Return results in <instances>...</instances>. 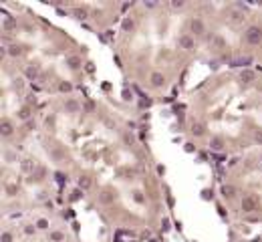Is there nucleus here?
<instances>
[{
	"instance_id": "obj_1",
	"label": "nucleus",
	"mask_w": 262,
	"mask_h": 242,
	"mask_svg": "<svg viewBox=\"0 0 262 242\" xmlns=\"http://www.w3.org/2000/svg\"><path fill=\"white\" fill-rule=\"evenodd\" d=\"M244 40L248 42V45L256 46L262 42V28L258 26V24H250V26L244 31Z\"/></svg>"
},
{
	"instance_id": "obj_2",
	"label": "nucleus",
	"mask_w": 262,
	"mask_h": 242,
	"mask_svg": "<svg viewBox=\"0 0 262 242\" xmlns=\"http://www.w3.org/2000/svg\"><path fill=\"white\" fill-rule=\"evenodd\" d=\"M260 206L258 202V196H254V194H248V196L242 198V202H240V208H242L244 214H252V212H256Z\"/></svg>"
},
{
	"instance_id": "obj_3",
	"label": "nucleus",
	"mask_w": 262,
	"mask_h": 242,
	"mask_svg": "<svg viewBox=\"0 0 262 242\" xmlns=\"http://www.w3.org/2000/svg\"><path fill=\"white\" fill-rule=\"evenodd\" d=\"M115 200H117V194L111 188H103L99 192V204L101 206H111V204H115Z\"/></svg>"
},
{
	"instance_id": "obj_4",
	"label": "nucleus",
	"mask_w": 262,
	"mask_h": 242,
	"mask_svg": "<svg viewBox=\"0 0 262 242\" xmlns=\"http://www.w3.org/2000/svg\"><path fill=\"white\" fill-rule=\"evenodd\" d=\"M178 46L182 50H186V53H192V50L196 49V39L192 35H182L178 39Z\"/></svg>"
},
{
	"instance_id": "obj_5",
	"label": "nucleus",
	"mask_w": 262,
	"mask_h": 242,
	"mask_svg": "<svg viewBox=\"0 0 262 242\" xmlns=\"http://www.w3.org/2000/svg\"><path fill=\"white\" fill-rule=\"evenodd\" d=\"M244 18H246V12H244L242 8L234 6V8H230V10H228V20H230L232 24H242Z\"/></svg>"
},
{
	"instance_id": "obj_6",
	"label": "nucleus",
	"mask_w": 262,
	"mask_h": 242,
	"mask_svg": "<svg viewBox=\"0 0 262 242\" xmlns=\"http://www.w3.org/2000/svg\"><path fill=\"white\" fill-rule=\"evenodd\" d=\"M190 32H194L196 36H202L206 32V24L202 18H198V16H194V18L190 20Z\"/></svg>"
},
{
	"instance_id": "obj_7",
	"label": "nucleus",
	"mask_w": 262,
	"mask_h": 242,
	"mask_svg": "<svg viewBox=\"0 0 262 242\" xmlns=\"http://www.w3.org/2000/svg\"><path fill=\"white\" fill-rule=\"evenodd\" d=\"M149 85H151L153 89H161L165 85V75L160 73V71H153L151 77H149Z\"/></svg>"
},
{
	"instance_id": "obj_8",
	"label": "nucleus",
	"mask_w": 262,
	"mask_h": 242,
	"mask_svg": "<svg viewBox=\"0 0 262 242\" xmlns=\"http://www.w3.org/2000/svg\"><path fill=\"white\" fill-rule=\"evenodd\" d=\"M0 133H2V137H12L14 135V123L4 117L2 123H0Z\"/></svg>"
},
{
	"instance_id": "obj_9",
	"label": "nucleus",
	"mask_w": 262,
	"mask_h": 242,
	"mask_svg": "<svg viewBox=\"0 0 262 242\" xmlns=\"http://www.w3.org/2000/svg\"><path fill=\"white\" fill-rule=\"evenodd\" d=\"M67 67L71 71H79L81 67H83V59H81L79 55H69L67 57Z\"/></svg>"
},
{
	"instance_id": "obj_10",
	"label": "nucleus",
	"mask_w": 262,
	"mask_h": 242,
	"mask_svg": "<svg viewBox=\"0 0 262 242\" xmlns=\"http://www.w3.org/2000/svg\"><path fill=\"white\" fill-rule=\"evenodd\" d=\"M34 169H36V164H34L31 158L20 159V172L22 173H34Z\"/></svg>"
},
{
	"instance_id": "obj_11",
	"label": "nucleus",
	"mask_w": 262,
	"mask_h": 242,
	"mask_svg": "<svg viewBox=\"0 0 262 242\" xmlns=\"http://www.w3.org/2000/svg\"><path fill=\"white\" fill-rule=\"evenodd\" d=\"M224 145H226V141H224V137H220V135H216V137L210 139V149L212 151H222Z\"/></svg>"
},
{
	"instance_id": "obj_12",
	"label": "nucleus",
	"mask_w": 262,
	"mask_h": 242,
	"mask_svg": "<svg viewBox=\"0 0 262 242\" xmlns=\"http://www.w3.org/2000/svg\"><path fill=\"white\" fill-rule=\"evenodd\" d=\"M24 75H26L31 81H36L38 75H40V67L38 65H26V69H24Z\"/></svg>"
},
{
	"instance_id": "obj_13",
	"label": "nucleus",
	"mask_w": 262,
	"mask_h": 242,
	"mask_svg": "<svg viewBox=\"0 0 262 242\" xmlns=\"http://www.w3.org/2000/svg\"><path fill=\"white\" fill-rule=\"evenodd\" d=\"M240 81L246 83V85L254 83V81H256V73H254V71H250V69H242V73H240Z\"/></svg>"
},
{
	"instance_id": "obj_14",
	"label": "nucleus",
	"mask_w": 262,
	"mask_h": 242,
	"mask_svg": "<svg viewBox=\"0 0 262 242\" xmlns=\"http://www.w3.org/2000/svg\"><path fill=\"white\" fill-rule=\"evenodd\" d=\"M212 49H216V50H224L226 49V40H224L222 35H214L212 36Z\"/></svg>"
},
{
	"instance_id": "obj_15",
	"label": "nucleus",
	"mask_w": 262,
	"mask_h": 242,
	"mask_svg": "<svg viewBox=\"0 0 262 242\" xmlns=\"http://www.w3.org/2000/svg\"><path fill=\"white\" fill-rule=\"evenodd\" d=\"M65 109L69 113H79L81 111V105H79V101H75V99H67L65 101Z\"/></svg>"
},
{
	"instance_id": "obj_16",
	"label": "nucleus",
	"mask_w": 262,
	"mask_h": 242,
	"mask_svg": "<svg viewBox=\"0 0 262 242\" xmlns=\"http://www.w3.org/2000/svg\"><path fill=\"white\" fill-rule=\"evenodd\" d=\"M6 53H8V57L16 59V57H20L24 50H22V46H20V45H10V46H6Z\"/></svg>"
},
{
	"instance_id": "obj_17",
	"label": "nucleus",
	"mask_w": 262,
	"mask_h": 242,
	"mask_svg": "<svg viewBox=\"0 0 262 242\" xmlns=\"http://www.w3.org/2000/svg\"><path fill=\"white\" fill-rule=\"evenodd\" d=\"M31 115H32L31 105H22V107H20V111H18V119H22V121H31Z\"/></svg>"
},
{
	"instance_id": "obj_18",
	"label": "nucleus",
	"mask_w": 262,
	"mask_h": 242,
	"mask_svg": "<svg viewBox=\"0 0 262 242\" xmlns=\"http://www.w3.org/2000/svg\"><path fill=\"white\" fill-rule=\"evenodd\" d=\"M77 184H79V188L83 190V192H87V190H91L93 182H91V178H89V176H81L79 180H77Z\"/></svg>"
},
{
	"instance_id": "obj_19",
	"label": "nucleus",
	"mask_w": 262,
	"mask_h": 242,
	"mask_svg": "<svg viewBox=\"0 0 262 242\" xmlns=\"http://www.w3.org/2000/svg\"><path fill=\"white\" fill-rule=\"evenodd\" d=\"M4 192H6L8 198H14L16 194H18V184H10V182H6V184H4Z\"/></svg>"
},
{
	"instance_id": "obj_20",
	"label": "nucleus",
	"mask_w": 262,
	"mask_h": 242,
	"mask_svg": "<svg viewBox=\"0 0 262 242\" xmlns=\"http://www.w3.org/2000/svg\"><path fill=\"white\" fill-rule=\"evenodd\" d=\"M49 242H65V232H61V230H50V232H49Z\"/></svg>"
},
{
	"instance_id": "obj_21",
	"label": "nucleus",
	"mask_w": 262,
	"mask_h": 242,
	"mask_svg": "<svg viewBox=\"0 0 262 242\" xmlns=\"http://www.w3.org/2000/svg\"><path fill=\"white\" fill-rule=\"evenodd\" d=\"M222 196L226 200H234L236 198V188L234 186H222Z\"/></svg>"
},
{
	"instance_id": "obj_22",
	"label": "nucleus",
	"mask_w": 262,
	"mask_h": 242,
	"mask_svg": "<svg viewBox=\"0 0 262 242\" xmlns=\"http://www.w3.org/2000/svg\"><path fill=\"white\" fill-rule=\"evenodd\" d=\"M192 135H196V137H202V135H206V125H202V123H192Z\"/></svg>"
},
{
	"instance_id": "obj_23",
	"label": "nucleus",
	"mask_w": 262,
	"mask_h": 242,
	"mask_svg": "<svg viewBox=\"0 0 262 242\" xmlns=\"http://www.w3.org/2000/svg\"><path fill=\"white\" fill-rule=\"evenodd\" d=\"M2 26H4V31H6V32H10V31H14V28H16V20L12 18L10 14H6V16H4V24H2Z\"/></svg>"
},
{
	"instance_id": "obj_24",
	"label": "nucleus",
	"mask_w": 262,
	"mask_h": 242,
	"mask_svg": "<svg viewBox=\"0 0 262 242\" xmlns=\"http://www.w3.org/2000/svg\"><path fill=\"white\" fill-rule=\"evenodd\" d=\"M73 14H75V18H79V20H85V18H87V16H89V10H87V8H75V10H73Z\"/></svg>"
},
{
	"instance_id": "obj_25",
	"label": "nucleus",
	"mask_w": 262,
	"mask_h": 242,
	"mask_svg": "<svg viewBox=\"0 0 262 242\" xmlns=\"http://www.w3.org/2000/svg\"><path fill=\"white\" fill-rule=\"evenodd\" d=\"M34 226H36L38 230H49V228H50V222H49L46 218H38L36 222H34Z\"/></svg>"
},
{
	"instance_id": "obj_26",
	"label": "nucleus",
	"mask_w": 262,
	"mask_h": 242,
	"mask_svg": "<svg viewBox=\"0 0 262 242\" xmlns=\"http://www.w3.org/2000/svg\"><path fill=\"white\" fill-rule=\"evenodd\" d=\"M49 154L53 155L55 159H59V161H63V159H65V155H63V151H61V149H57V147H49Z\"/></svg>"
},
{
	"instance_id": "obj_27",
	"label": "nucleus",
	"mask_w": 262,
	"mask_h": 242,
	"mask_svg": "<svg viewBox=\"0 0 262 242\" xmlns=\"http://www.w3.org/2000/svg\"><path fill=\"white\" fill-rule=\"evenodd\" d=\"M22 230H24V234H26V236H32V234H36V230H38V228L34 226V224H24V228H22Z\"/></svg>"
},
{
	"instance_id": "obj_28",
	"label": "nucleus",
	"mask_w": 262,
	"mask_h": 242,
	"mask_svg": "<svg viewBox=\"0 0 262 242\" xmlns=\"http://www.w3.org/2000/svg\"><path fill=\"white\" fill-rule=\"evenodd\" d=\"M133 26H135V20L127 16V18L123 20V31H133Z\"/></svg>"
},
{
	"instance_id": "obj_29",
	"label": "nucleus",
	"mask_w": 262,
	"mask_h": 242,
	"mask_svg": "<svg viewBox=\"0 0 262 242\" xmlns=\"http://www.w3.org/2000/svg\"><path fill=\"white\" fill-rule=\"evenodd\" d=\"M133 200H135L137 204H145V198H143V192H141V190H135V192H133Z\"/></svg>"
},
{
	"instance_id": "obj_30",
	"label": "nucleus",
	"mask_w": 262,
	"mask_h": 242,
	"mask_svg": "<svg viewBox=\"0 0 262 242\" xmlns=\"http://www.w3.org/2000/svg\"><path fill=\"white\" fill-rule=\"evenodd\" d=\"M81 198H83V190H81V188L73 190V194H71V202H77V200H81Z\"/></svg>"
},
{
	"instance_id": "obj_31",
	"label": "nucleus",
	"mask_w": 262,
	"mask_h": 242,
	"mask_svg": "<svg viewBox=\"0 0 262 242\" xmlns=\"http://www.w3.org/2000/svg\"><path fill=\"white\" fill-rule=\"evenodd\" d=\"M59 91H61V93H69V91H73V85L63 81V83H59Z\"/></svg>"
},
{
	"instance_id": "obj_32",
	"label": "nucleus",
	"mask_w": 262,
	"mask_h": 242,
	"mask_svg": "<svg viewBox=\"0 0 262 242\" xmlns=\"http://www.w3.org/2000/svg\"><path fill=\"white\" fill-rule=\"evenodd\" d=\"M4 158H6V161H16V159H18V158H16V154H14V151H10V149L4 151Z\"/></svg>"
},
{
	"instance_id": "obj_33",
	"label": "nucleus",
	"mask_w": 262,
	"mask_h": 242,
	"mask_svg": "<svg viewBox=\"0 0 262 242\" xmlns=\"http://www.w3.org/2000/svg\"><path fill=\"white\" fill-rule=\"evenodd\" d=\"M183 6H186L183 0H174V2H171V8H175V10H182Z\"/></svg>"
},
{
	"instance_id": "obj_34",
	"label": "nucleus",
	"mask_w": 262,
	"mask_h": 242,
	"mask_svg": "<svg viewBox=\"0 0 262 242\" xmlns=\"http://www.w3.org/2000/svg\"><path fill=\"white\" fill-rule=\"evenodd\" d=\"M254 141L258 143V145H262V129H256L254 131Z\"/></svg>"
},
{
	"instance_id": "obj_35",
	"label": "nucleus",
	"mask_w": 262,
	"mask_h": 242,
	"mask_svg": "<svg viewBox=\"0 0 262 242\" xmlns=\"http://www.w3.org/2000/svg\"><path fill=\"white\" fill-rule=\"evenodd\" d=\"M2 242H12V232H2Z\"/></svg>"
},
{
	"instance_id": "obj_36",
	"label": "nucleus",
	"mask_w": 262,
	"mask_h": 242,
	"mask_svg": "<svg viewBox=\"0 0 262 242\" xmlns=\"http://www.w3.org/2000/svg\"><path fill=\"white\" fill-rule=\"evenodd\" d=\"M55 178H57V182H59V184H63V182L67 180V178H65V173H61V172H57V173H55Z\"/></svg>"
},
{
	"instance_id": "obj_37",
	"label": "nucleus",
	"mask_w": 262,
	"mask_h": 242,
	"mask_svg": "<svg viewBox=\"0 0 262 242\" xmlns=\"http://www.w3.org/2000/svg\"><path fill=\"white\" fill-rule=\"evenodd\" d=\"M161 230H169V220H167V218H164V220H161Z\"/></svg>"
},
{
	"instance_id": "obj_38",
	"label": "nucleus",
	"mask_w": 262,
	"mask_h": 242,
	"mask_svg": "<svg viewBox=\"0 0 262 242\" xmlns=\"http://www.w3.org/2000/svg\"><path fill=\"white\" fill-rule=\"evenodd\" d=\"M32 127H34V121H32V119L24 123V131H32Z\"/></svg>"
},
{
	"instance_id": "obj_39",
	"label": "nucleus",
	"mask_w": 262,
	"mask_h": 242,
	"mask_svg": "<svg viewBox=\"0 0 262 242\" xmlns=\"http://www.w3.org/2000/svg\"><path fill=\"white\" fill-rule=\"evenodd\" d=\"M121 95H123V99H125V101H129L131 97H133L131 93H129V89H123V93H121Z\"/></svg>"
},
{
	"instance_id": "obj_40",
	"label": "nucleus",
	"mask_w": 262,
	"mask_h": 242,
	"mask_svg": "<svg viewBox=\"0 0 262 242\" xmlns=\"http://www.w3.org/2000/svg\"><path fill=\"white\" fill-rule=\"evenodd\" d=\"M186 151H188V154H192V151H196L194 143H186Z\"/></svg>"
},
{
	"instance_id": "obj_41",
	"label": "nucleus",
	"mask_w": 262,
	"mask_h": 242,
	"mask_svg": "<svg viewBox=\"0 0 262 242\" xmlns=\"http://www.w3.org/2000/svg\"><path fill=\"white\" fill-rule=\"evenodd\" d=\"M145 8H155V2H143Z\"/></svg>"
},
{
	"instance_id": "obj_42",
	"label": "nucleus",
	"mask_w": 262,
	"mask_h": 242,
	"mask_svg": "<svg viewBox=\"0 0 262 242\" xmlns=\"http://www.w3.org/2000/svg\"><path fill=\"white\" fill-rule=\"evenodd\" d=\"M260 168H262V164H260Z\"/></svg>"
}]
</instances>
